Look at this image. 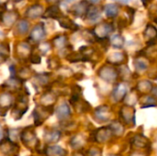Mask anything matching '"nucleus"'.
Segmentation results:
<instances>
[{
  "instance_id": "nucleus-36",
  "label": "nucleus",
  "mask_w": 157,
  "mask_h": 156,
  "mask_svg": "<svg viewBox=\"0 0 157 156\" xmlns=\"http://www.w3.org/2000/svg\"><path fill=\"white\" fill-rule=\"evenodd\" d=\"M88 156H101L100 155V152L97 149H90L88 151Z\"/></svg>"
},
{
  "instance_id": "nucleus-19",
  "label": "nucleus",
  "mask_w": 157,
  "mask_h": 156,
  "mask_svg": "<svg viewBox=\"0 0 157 156\" xmlns=\"http://www.w3.org/2000/svg\"><path fill=\"white\" fill-rule=\"evenodd\" d=\"M47 156H65L66 151L60 146H49L45 151Z\"/></svg>"
},
{
  "instance_id": "nucleus-37",
  "label": "nucleus",
  "mask_w": 157,
  "mask_h": 156,
  "mask_svg": "<svg viewBox=\"0 0 157 156\" xmlns=\"http://www.w3.org/2000/svg\"><path fill=\"white\" fill-rule=\"evenodd\" d=\"M40 50H41V51L43 52V53H45V52H47L49 50H50V46H49V44L48 43H44V44H41L40 45Z\"/></svg>"
},
{
  "instance_id": "nucleus-21",
  "label": "nucleus",
  "mask_w": 157,
  "mask_h": 156,
  "mask_svg": "<svg viewBox=\"0 0 157 156\" xmlns=\"http://www.w3.org/2000/svg\"><path fill=\"white\" fill-rule=\"evenodd\" d=\"M144 36L151 41H154L155 39H157V29L153 25L148 24L144 30Z\"/></svg>"
},
{
  "instance_id": "nucleus-29",
  "label": "nucleus",
  "mask_w": 157,
  "mask_h": 156,
  "mask_svg": "<svg viewBox=\"0 0 157 156\" xmlns=\"http://www.w3.org/2000/svg\"><path fill=\"white\" fill-rule=\"evenodd\" d=\"M109 128L111 129L112 132L115 133V134H117V135H121L122 132H123V131H124V129H123V127L121 126V124H120V123L117 122V121L113 122Z\"/></svg>"
},
{
  "instance_id": "nucleus-14",
  "label": "nucleus",
  "mask_w": 157,
  "mask_h": 156,
  "mask_svg": "<svg viewBox=\"0 0 157 156\" xmlns=\"http://www.w3.org/2000/svg\"><path fill=\"white\" fill-rule=\"evenodd\" d=\"M100 17H101V12L98 9V7H97L95 6H89L88 10L86 12V18L89 22H97Z\"/></svg>"
},
{
  "instance_id": "nucleus-24",
  "label": "nucleus",
  "mask_w": 157,
  "mask_h": 156,
  "mask_svg": "<svg viewBox=\"0 0 157 156\" xmlns=\"http://www.w3.org/2000/svg\"><path fill=\"white\" fill-rule=\"evenodd\" d=\"M17 15L13 13V12H8V13H5L2 15V20L5 23L6 26H11L17 19Z\"/></svg>"
},
{
  "instance_id": "nucleus-47",
  "label": "nucleus",
  "mask_w": 157,
  "mask_h": 156,
  "mask_svg": "<svg viewBox=\"0 0 157 156\" xmlns=\"http://www.w3.org/2000/svg\"><path fill=\"white\" fill-rule=\"evenodd\" d=\"M14 1H16V2H18V1H20V0H14Z\"/></svg>"
},
{
  "instance_id": "nucleus-20",
  "label": "nucleus",
  "mask_w": 157,
  "mask_h": 156,
  "mask_svg": "<svg viewBox=\"0 0 157 156\" xmlns=\"http://www.w3.org/2000/svg\"><path fill=\"white\" fill-rule=\"evenodd\" d=\"M104 12L108 17H115L119 15V6L115 4H108L104 6Z\"/></svg>"
},
{
  "instance_id": "nucleus-7",
  "label": "nucleus",
  "mask_w": 157,
  "mask_h": 156,
  "mask_svg": "<svg viewBox=\"0 0 157 156\" xmlns=\"http://www.w3.org/2000/svg\"><path fill=\"white\" fill-rule=\"evenodd\" d=\"M89 8V6L87 5L86 1H81L75 5H74L70 11L73 15H75V17H86V12Z\"/></svg>"
},
{
  "instance_id": "nucleus-32",
  "label": "nucleus",
  "mask_w": 157,
  "mask_h": 156,
  "mask_svg": "<svg viewBox=\"0 0 157 156\" xmlns=\"http://www.w3.org/2000/svg\"><path fill=\"white\" fill-rule=\"evenodd\" d=\"M83 140L80 138V136H75V138H73L72 139V141H71V145H72V147H74L75 149H77V148H79V147H81L82 145H83Z\"/></svg>"
},
{
  "instance_id": "nucleus-15",
  "label": "nucleus",
  "mask_w": 157,
  "mask_h": 156,
  "mask_svg": "<svg viewBox=\"0 0 157 156\" xmlns=\"http://www.w3.org/2000/svg\"><path fill=\"white\" fill-rule=\"evenodd\" d=\"M112 134L113 132L110 128H101L98 131V133H96V140L99 143H104L108 141Z\"/></svg>"
},
{
  "instance_id": "nucleus-25",
  "label": "nucleus",
  "mask_w": 157,
  "mask_h": 156,
  "mask_svg": "<svg viewBox=\"0 0 157 156\" xmlns=\"http://www.w3.org/2000/svg\"><path fill=\"white\" fill-rule=\"evenodd\" d=\"M125 58H126L125 53H123V52H115V53L111 54L109 57L108 60H109V63H120L125 61Z\"/></svg>"
},
{
  "instance_id": "nucleus-27",
  "label": "nucleus",
  "mask_w": 157,
  "mask_h": 156,
  "mask_svg": "<svg viewBox=\"0 0 157 156\" xmlns=\"http://www.w3.org/2000/svg\"><path fill=\"white\" fill-rule=\"evenodd\" d=\"M134 66H135V69L137 71L143 72L148 68V63L145 60H144L142 58H138L134 61Z\"/></svg>"
},
{
  "instance_id": "nucleus-30",
  "label": "nucleus",
  "mask_w": 157,
  "mask_h": 156,
  "mask_svg": "<svg viewBox=\"0 0 157 156\" xmlns=\"http://www.w3.org/2000/svg\"><path fill=\"white\" fill-rule=\"evenodd\" d=\"M35 80L37 82V84L43 86L46 85L49 81V75L47 74H37L35 76Z\"/></svg>"
},
{
  "instance_id": "nucleus-34",
  "label": "nucleus",
  "mask_w": 157,
  "mask_h": 156,
  "mask_svg": "<svg viewBox=\"0 0 157 156\" xmlns=\"http://www.w3.org/2000/svg\"><path fill=\"white\" fill-rule=\"evenodd\" d=\"M30 62L32 63H40V57L39 55H37V54L36 55L33 54V55L30 56Z\"/></svg>"
},
{
  "instance_id": "nucleus-46",
  "label": "nucleus",
  "mask_w": 157,
  "mask_h": 156,
  "mask_svg": "<svg viewBox=\"0 0 157 156\" xmlns=\"http://www.w3.org/2000/svg\"><path fill=\"white\" fill-rule=\"evenodd\" d=\"M48 2H50V3H54V2H57V1H59V0H47Z\"/></svg>"
},
{
  "instance_id": "nucleus-28",
  "label": "nucleus",
  "mask_w": 157,
  "mask_h": 156,
  "mask_svg": "<svg viewBox=\"0 0 157 156\" xmlns=\"http://www.w3.org/2000/svg\"><path fill=\"white\" fill-rule=\"evenodd\" d=\"M29 22L26 21V20H20L18 22V24L17 25V33L21 34V35H24L28 32L29 30Z\"/></svg>"
},
{
  "instance_id": "nucleus-3",
  "label": "nucleus",
  "mask_w": 157,
  "mask_h": 156,
  "mask_svg": "<svg viewBox=\"0 0 157 156\" xmlns=\"http://www.w3.org/2000/svg\"><path fill=\"white\" fill-rule=\"evenodd\" d=\"M52 107H46V106H38L35 108L33 115H34V120H35V124L36 126H40L42 124V122L47 120V118L52 115Z\"/></svg>"
},
{
  "instance_id": "nucleus-43",
  "label": "nucleus",
  "mask_w": 157,
  "mask_h": 156,
  "mask_svg": "<svg viewBox=\"0 0 157 156\" xmlns=\"http://www.w3.org/2000/svg\"><path fill=\"white\" fill-rule=\"evenodd\" d=\"M152 92H153V94L155 96V97H157V87H155V88H154L153 90H152Z\"/></svg>"
},
{
  "instance_id": "nucleus-17",
  "label": "nucleus",
  "mask_w": 157,
  "mask_h": 156,
  "mask_svg": "<svg viewBox=\"0 0 157 156\" xmlns=\"http://www.w3.org/2000/svg\"><path fill=\"white\" fill-rule=\"evenodd\" d=\"M61 138V132L57 130H49L44 134V140L46 143H56Z\"/></svg>"
},
{
  "instance_id": "nucleus-10",
  "label": "nucleus",
  "mask_w": 157,
  "mask_h": 156,
  "mask_svg": "<svg viewBox=\"0 0 157 156\" xmlns=\"http://www.w3.org/2000/svg\"><path fill=\"white\" fill-rule=\"evenodd\" d=\"M42 17H45V18H55V19H59L60 17H63V13H62V11H61V9L59 8L58 6L52 5V6H49L46 9V11L43 13Z\"/></svg>"
},
{
  "instance_id": "nucleus-6",
  "label": "nucleus",
  "mask_w": 157,
  "mask_h": 156,
  "mask_svg": "<svg viewBox=\"0 0 157 156\" xmlns=\"http://www.w3.org/2000/svg\"><path fill=\"white\" fill-rule=\"evenodd\" d=\"M111 112L108 106H101L98 108L95 111V117L99 122L109 121L110 120Z\"/></svg>"
},
{
  "instance_id": "nucleus-33",
  "label": "nucleus",
  "mask_w": 157,
  "mask_h": 156,
  "mask_svg": "<svg viewBox=\"0 0 157 156\" xmlns=\"http://www.w3.org/2000/svg\"><path fill=\"white\" fill-rule=\"evenodd\" d=\"M149 14L152 16H155V18L157 17V4L152 5L149 8Z\"/></svg>"
},
{
  "instance_id": "nucleus-8",
  "label": "nucleus",
  "mask_w": 157,
  "mask_h": 156,
  "mask_svg": "<svg viewBox=\"0 0 157 156\" xmlns=\"http://www.w3.org/2000/svg\"><path fill=\"white\" fill-rule=\"evenodd\" d=\"M127 93H128L127 86L124 83H121V84H118L114 87V89L112 91V97H113L114 100L118 102V101L122 100L126 97Z\"/></svg>"
},
{
  "instance_id": "nucleus-35",
  "label": "nucleus",
  "mask_w": 157,
  "mask_h": 156,
  "mask_svg": "<svg viewBox=\"0 0 157 156\" xmlns=\"http://www.w3.org/2000/svg\"><path fill=\"white\" fill-rule=\"evenodd\" d=\"M150 82H148V81H143L141 84H139V86H141L142 87V89L144 88V91H148L150 88H151V86H146V85H148ZM151 90V89H150Z\"/></svg>"
},
{
  "instance_id": "nucleus-31",
  "label": "nucleus",
  "mask_w": 157,
  "mask_h": 156,
  "mask_svg": "<svg viewBox=\"0 0 157 156\" xmlns=\"http://www.w3.org/2000/svg\"><path fill=\"white\" fill-rule=\"evenodd\" d=\"M30 51V47L29 44L23 42V43H20L19 44V47H18V52L21 56H25V55H28V53H29Z\"/></svg>"
},
{
  "instance_id": "nucleus-26",
  "label": "nucleus",
  "mask_w": 157,
  "mask_h": 156,
  "mask_svg": "<svg viewBox=\"0 0 157 156\" xmlns=\"http://www.w3.org/2000/svg\"><path fill=\"white\" fill-rule=\"evenodd\" d=\"M53 42V45L58 48V49H61V48H63L64 46H66V43H67V39L65 36H57L55 39H53L52 40Z\"/></svg>"
},
{
  "instance_id": "nucleus-45",
  "label": "nucleus",
  "mask_w": 157,
  "mask_h": 156,
  "mask_svg": "<svg viewBox=\"0 0 157 156\" xmlns=\"http://www.w3.org/2000/svg\"><path fill=\"white\" fill-rule=\"evenodd\" d=\"M6 1H7V0H0V4L4 6V4H5V3H6Z\"/></svg>"
},
{
  "instance_id": "nucleus-9",
  "label": "nucleus",
  "mask_w": 157,
  "mask_h": 156,
  "mask_svg": "<svg viewBox=\"0 0 157 156\" xmlns=\"http://www.w3.org/2000/svg\"><path fill=\"white\" fill-rule=\"evenodd\" d=\"M18 147L16 145L15 143H13L11 140H5L3 141L1 143H0V149L1 151L6 154V155H13V154H16V150L18 151L17 149Z\"/></svg>"
},
{
  "instance_id": "nucleus-23",
  "label": "nucleus",
  "mask_w": 157,
  "mask_h": 156,
  "mask_svg": "<svg viewBox=\"0 0 157 156\" xmlns=\"http://www.w3.org/2000/svg\"><path fill=\"white\" fill-rule=\"evenodd\" d=\"M56 101V97L54 94L48 92L45 93L42 97H41V102H42V106H46V107H51V105H52V103H54Z\"/></svg>"
},
{
  "instance_id": "nucleus-5",
  "label": "nucleus",
  "mask_w": 157,
  "mask_h": 156,
  "mask_svg": "<svg viewBox=\"0 0 157 156\" xmlns=\"http://www.w3.org/2000/svg\"><path fill=\"white\" fill-rule=\"evenodd\" d=\"M98 74L103 80L107 81L108 83H112L116 81L118 77V73L113 67H110V66H103L99 70Z\"/></svg>"
},
{
  "instance_id": "nucleus-12",
  "label": "nucleus",
  "mask_w": 157,
  "mask_h": 156,
  "mask_svg": "<svg viewBox=\"0 0 157 156\" xmlns=\"http://www.w3.org/2000/svg\"><path fill=\"white\" fill-rule=\"evenodd\" d=\"M56 115H57V118L60 120H67L70 117V115H71V110H70L69 106L66 103L61 104L57 108V109H56Z\"/></svg>"
},
{
  "instance_id": "nucleus-42",
  "label": "nucleus",
  "mask_w": 157,
  "mask_h": 156,
  "mask_svg": "<svg viewBox=\"0 0 157 156\" xmlns=\"http://www.w3.org/2000/svg\"><path fill=\"white\" fill-rule=\"evenodd\" d=\"M119 2H121V3H122V4H128L131 0H118Z\"/></svg>"
},
{
  "instance_id": "nucleus-11",
  "label": "nucleus",
  "mask_w": 157,
  "mask_h": 156,
  "mask_svg": "<svg viewBox=\"0 0 157 156\" xmlns=\"http://www.w3.org/2000/svg\"><path fill=\"white\" fill-rule=\"evenodd\" d=\"M44 37H45V29H44L43 25L39 24V25L35 26L30 33V39L35 42H39Z\"/></svg>"
},
{
  "instance_id": "nucleus-2",
  "label": "nucleus",
  "mask_w": 157,
  "mask_h": 156,
  "mask_svg": "<svg viewBox=\"0 0 157 156\" xmlns=\"http://www.w3.org/2000/svg\"><path fill=\"white\" fill-rule=\"evenodd\" d=\"M114 30V26L109 22H101L93 29V34L98 40H104Z\"/></svg>"
},
{
  "instance_id": "nucleus-40",
  "label": "nucleus",
  "mask_w": 157,
  "mask_h": 156,
  "mask_svg": "<svg viewBox=\"0 0 157 156\" xmlns=\"http://www.w3.org/2000/svg\"><path fill=\"white\" fill-rule=\"evenodd\" d=\"M4 10H5V6H4L3 5L0 4V15H1V16L4 14Z\"/></svg>"
},
{
  "instance_id": "nucleus-4",
  "label": "nucleus",
  "mask_w": 157,
  "mask_h": 156,
  "mask_svg": "<svg viewBox=\"0 0 157 156\" xmlns=\"http://www.w3.org/2000/svg\"><path fill=\"white\" fill-rule=\"evenodd\" d=\"M29 106H28V98L26 96H22L18 98L17 102L14 105L13 108V117L15 120H19L28 110Z\"/></svg>"
},
{
  "instance_id": "nucleus-13",
  "label": "nucleus",
  "mask_w": 157,
  "mask_h": 156,
  "mask_svg": "<svg viewBox=\"0 0 157 156\" xmlns=\"http://www.w3.org/2000/svg\"><path fill=\"white\" fill-rule=\"evenodd\" d=\"M42 15H43V8L40 5H33V6H29L26 11L27 17H29L32 19L37 18Z\"/></svg>"
},
{
  "instance_id": "nucleus-16",
  "label": "nucleus",
  "mask_w": 157,
  "mask_h": 156,
  "mask_svg": "<svg viewBox=\"0 0 157 156\" xmlns=\"http://www.w3.org/2000/svg\"><path fill=\"white\" fill-rule=\"evenodd\" d=\"M13 98L9 93H3L0 95V113L2 110L6 111L11 106Z\"/></svg>"
},
{
  "instance_id": "nucleus-39",
  "label": "nucleus",
  "mask_w": 157,
  "mask_h": 156,
  "mask_svg": "<svg viewBox=\"0 0 157 156\" xmlns=\"http://www.w3.org/2000/svg\"><path fill=\"white\" fill-rule=\"evenodd\" d=\"M91 4H94V5H96V4H98V3H100L101 2V0H88Z\"/></svg>"
},
{
  "instance_id": "nucleus-18",
  "label": "nucleus",
  "mask_w": 157,
  "mask_h": 156,
  "mask_svg": "<svg viewBox=\"0 0 157 156\" xmlns=\"http://www.w3.org/2000/svg\"><path fill=\"white\" fill-rule=\"evenodd\" d=\"M61 27L64 28V29H71V30H77L79 29L78 25L75 24L72 19L66 17H62L58 19Z\"/></svg>"
},
{
  "instance_id": "nucleus-1",
  "label": "nucleus",
  "mask_w": 157,
  "mask_h": 156,
  "mask_svg": "<svg viewBox=\"0 0 157 156\" xmlns=\"http://www.w3.org/2000/svg\"><path fill=\"white\" fill-rule=\"evenodd\" d=\"M20 138L22 143L29 149L37 148V146L39 145V140L32 128H26L20 133Z\"/></svg>"
},
{
  "instance_id": "nucleus-38",
  "label": "nucleus",
  "mask_w": 157,
  "mask_h": 156,
  "mask_svg": "<svg viewBox=\"0 0 157 156\" xmlns=\"http://www.w3.org/2000/svg\"><path fill=\"white\" fill-rule=\"evenodd\" d=\"M152 1H153V0H142V2H143V4H144V6H148Z\"/></svg>"
},
{
  "instance_id": "nucleus-22",
  "label": "nucleus",
  "mask_w": 157,
  "mask_h": 156,
  "mask_svg": "<svg viewBox=\"0 0 157 156\" xmlns=\"http://www.w3.org/2000/svg\"><path fill=\"white\" fill-rule=\"evenodd\" d=\"M110 42H111V45L116 48V49H120V48H122L124 43H125V40L124 38L120 35V34H114L111 39H110Z\"/></svg>"
},
{
  "instance_id": "nucleus-41",
  "label": "nucleus",
  "mask_w": 157,
  "mask_h": 156,
  "mask_svg": "<svg viewBox=\"0 0 157 156\" xmlns=\"http://www.w3.org/2000/svg\"><path fill=\"white\" fill-rule=\"evenodd\" d=\"M3 136H4V133H3V131H2V129H1V127H0V142H1L2 139H3Z\"/></svg>"
},
{
  "instance_id": "nucleus-44",
  "label": "nucleus",
  "mask_w": 157,
  "mask_h": 156,
  "mask_svg": "<svg viewBox=\"0 0 157 156\" xmlns=\"http://www.w3.org/2000/svg\"><path fill=\"white\" fill-rule=\"evenodd\" d=\"M75 1H76V0H64V2H66V3H73Z\"/></svg>"
}]
</instances>
